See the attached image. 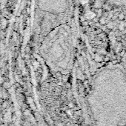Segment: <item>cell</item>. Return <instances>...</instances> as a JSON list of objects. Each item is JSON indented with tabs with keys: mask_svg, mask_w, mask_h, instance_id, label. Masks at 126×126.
Masks as SVG:
<instances>
[{
	"mask_svg": "<svg viewBox=\"0 0 126 126\" xmlns=\"http://www.w3.org/2000/svg\"><path fill=\"white\" fill-rule=\"evenodd\" d=\"M125 45H126V44H125Z\"/></svg>",
	"mask_w": 126,
	"mask_h": 126,
	"instance_id": "4",
	"label": "cell"
},
{
	"mask_svg": "<svg viewBox=\"0 0 126 126\" xmlns=\"http://www.w3.org/2000/svg\"><path fill=\"white\" fill-rule=\"evenodd\" d=\"M123 18H124V15H123V14H120V15H119V19H122Z\"/></svg>",
	"mask_w": 126,
	"mask_h": 126,
	"instance_id": "3",
	"label": "cell"
},
{
	"mask_svg": "<svg viewBox=\"0 0 126 126\" xmlns=\"http://www.w3.org/2000/svg\"><path fill=\"white\" fill-rule=\"evenodd\" d=\"M100 22H101V23L104 24V23H105V18H102V19H101V20H100Z\"/></svg>",
	"mask_w": 126,
	"mask_h": 126,
	"instance_id": "2",
	"label": "cell"
},
{
	"mask_svg": "<svg viewBox=\"0 0 126 126\" xmlns=\"http://www.w3.org/2000/svg\"><path fill=\"white\" fill-rule=\"evenodd\" d=\"M108 27L109 28H111L113 27V24H112L111 22H110V23L108 24Z\"/></svg>",
	"mask_w": 126,
	"mask_h": 126,
	"instance_id": "1",
	"label": "cell"
}]
</instances>
